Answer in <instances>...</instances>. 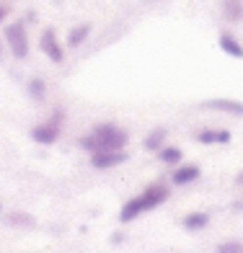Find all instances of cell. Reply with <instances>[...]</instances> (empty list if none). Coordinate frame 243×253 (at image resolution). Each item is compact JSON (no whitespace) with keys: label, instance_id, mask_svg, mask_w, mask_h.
<instances>
[{"label":"cell","instance_id":"cell-1","mask_svg":"<svg viewBox=\"0 0 243 253\" xmlns=\"http://www.w3.org/2000/svg\"><path fill=\"white\" fill-rule=\"evenodd\" d=\"M127 142H130L127 129H122V126L111 124V122H106V124H96L88 134L80 137L78 147L94 155V153H106V150H124Z\"/></svg>","mask_w":243,"mask_h":253},{"label":"cell","instance_id":"cell-2","mask_svg":"<svg viewBox=\"0 0 243 253\" xmlns=\"http://www.w3.org/2000/svg\"><path fill=\"white\" fill-rule=\"evenodd\" d=\"M168 194L171 191H168L166 183H150V186H145L140 194H135L130 202H124L122 212H119V220L122 222H132L140 214H147V212L158 210V207L168 199Z\"/></svg>","mask_w":243,"mask_h":253},{"label":"cell","instance_id":"cell-3","mask_svg":"<svg viewBox=\"0 0 243 253\" xmlns=\"http://www.w3.org/2000/svg\"><path fill=\"white\" fill-rule=\"evenodd\" d=\"M62 124H65V111L54 109V114L49 119H44L37 126H31V140L39 142V145H54L62 134Z\"/></svg>","mask_w":243,"mask_h":253},{"label":"cell","instance_id":"cell-4","mask_svg":"<svg viewBox=\"0 0 243 253\" xmlns=\"http://www.w3.org/2000/svg\"><path fill=\"white\" fill-rule=\"evenodd\" d=\"M3 42L16 60H26L29 57V34L21 21H13V24H8L3 29Z\"/></svg>","mask_w":243,"mask_h":253},{"label":"cell","instance_id":"cell-5","mask_svg":"<svg viewBox=\"0 0 243 253\" xmlns=\"http://www.w3.org/2000/svg\"><path fill=\"white\" fill-rule=\"evenodd\" d=\"M39 49H42V54L47 57L49 62H54V65H60V62L65 60V47H62V42H60V37H57L54 29H44V31L39 34Z\"/></svg>","mask_w":243,"mask_h":253},{"label":"cell","instance_id":"cell-6","mask_svg":"<svg viewBox=\"0 0 243 253\" xmlns=\"http://www.w3.org/2000/svg\"><path fill=\"white\" fill-rule=\"evenodd\" d=\"M130 158L124 150H106V153H94L91 155V166L96 170H109V168H117L122 166L124 160Z\"/></svg>","mask_w":243,"mask_h":253},{"label":"cell","instance_id":"cell-7","mask_svg":"<svg viewBox=\"0 0 243 253\" xmlns=\"http://www.w3.org/2000/svg\"><path fill=\"white\" fill-rule=\"evenodd\" d=\"M204 109H212V111H223V114H233V117H243V103L236 98H210L202 103Z\"/></svg>","mask_w":243,"mask_h":253},{"label":"cell","instance_id":"cell-8","mask_svg":"<svg viewBox=\"0 0 243 253\" xmlns=\"http://www.w3.org/2000/svg\"><path fill=\"white\" fill-rule=\"evenodd\" d=\"M199 176H202L199 166H194V163H184V166H176V170L171 173V181L176 183V186H187V183H194Z\"/></svg>","mask_w":243,"mask_h":253},{"label":"cell","instance_id":"cell-9","mask_svg":"<svg viewBox=\"0 0 243 253\" xmlns=\"http://www.w3.org/2000/svg\"><path fill=\"white\" fill-rule=\"evenodd\" d=\"M217 44H220V49H223L228 57H236V60H243V44L238 42L236 34H230V31H220Z\"/></svg>","mask_w":243,"mask_h":253},{"label":"cell","instance_id":"cell-10","mask_svg":"<svg viewBox=\"0 0 243 253\" xmlns=\"http://www.w3.org/2000/svg\"><path fill=\"white\" fill-rule=\"evenodd\" d=\"M220 13L228 24H241L243 21V0H220Z\"/></svg>","mask_w":243,"mask_h":253},{"label":"cell","instance_id":"cell-11","mask_svg":"<svg viewBox=\"0 0 243 253\" xmlns=\"http://www.w3.org/2000/svg\"><path fill=\"white\" fill-rule=\"evenodd\" d=\"M196 142L199 145H228L230 132L228 129H199L196 132Z\"/></svg>","mask_w":243,"mask_h":253},{"label":"cell","instance_id":"cell-12","mask_svg":"<svg viewBox=\"0 0 243 253\" xmlns=\"http://www.w3.org/2000/svg\"><path fill=\"white\" fill-rule=\"evenodd\" d=\"M181 225H184V230H189V233H196V230H204L210 225V214L207 212H189V214H184Z\"/></svg>","mask_w":243,"mask_h":253},{"label":"cell","instance_id":"cell-13","mask_svg":"<svg viewBox=\"0 0 243 253\" xmlns=\"http://www.w3.org/2000/svg\"><path fill=\"white\" fill-rule=\"evenodd\" d=\"M91 37V24H78L67 31V47L70 49H78L80 44H86V39Z\"/></svg>","mask_w":243,"mask_h":253},{"label":"cell","instance_id":"cell-14","mask_svg":"<svg viewBox=\"0 0 243 253\" xmlns=\"http://www.w3.org/2000/svg\"><path fill=\"white\" fill-rule=\"evenodd\" d=\"M158 160L163 166H181L184 153H181V147H176V145H163L158 150Z\"/></svg>","mask_w":243,"mask_h":253},{"label":"cell","instance_id":"cell-15","mask_svg":"<svg viewBox=\"0 0 243 253\" xmlns=\"http://www.w3.org/2000/svg\"><path fill=\"white\" fill-rule=\"evenodd\" d=\"M166 137H168V132L163 129V126H155L153 132H147V137H145V150H150V153H158L160 147L166 145Z\"/></svg>","mask_w":243,"mask_h":253},{"label":"cell","instance_id":"cell-16","mask_svg":"<svg viewBox=\"0 0 243 253\" xmlns=\"http://www.w3.org/2000/svg\"><path fill=\"white\" fill-rule=\"evenodd\" d=\"M29 96L34 101H44V96H47V83L42 78H31L29 80Z\"/></svg>","mask_w":243,"mask_h":253},{"label":"cell","instance_id":"cell-17","mask_svg":"<svg viewBox=\"0 0 243 253\" xmlns=\"http://www.w3.org/2000/svg\"><path fill=\"white\" fill-rule=\"evenodd\" d=\"M215 253H243V243L241 240H225L215 248Z\"/></svg>","mask_w":243,"mask_h":253},{"label":"cell","instance_id":"cell-18","mask_svg":"<svg viewBox=\"0 0 243 253\" xmlns=\"http://www.w3.org/2000/svg\"><path fill=\"white\" fill-rule=\"evenodd\" d=\"M13 225H31V217H24V214H13V217H8Z\"/></svg>","mask_w":243,"mask_h":253},{"label":"cell","instance_id":"cell-19","mask_svg":"<svg viewBox=\"0 0 243 253\" xmlns=\"http://www.w3.org/2000/svg\"><path fill=\"white\" fill-rule=\"evenodd\" d=\"M3 21H5V8L0 5V24H3Z\"/></svg>","mask_w":243,"mask_h":253},{"label":"cell","instance_id":"cell-20","mask_svg":"<svg viewBox=\"0 0 243 253\" xmlns=\"http://www.w3.org/2000/svg\"><path fill=\"white\" fill-rule=\"evenodd\" d=\"M0 57H3V42H0Z\"/></svg>","mask_w":243,"mask_h":253}]
</instances>
